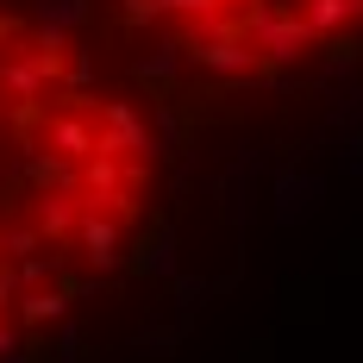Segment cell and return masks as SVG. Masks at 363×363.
Wrapping results in <instances>:
<instances>
[{
	"mask_svg": "<svg viewBox=\"0 0 363 363\" xmlns=\"http://www.w3.org/2000/svg\"><path fill=\"white\" fill-rule=\"evenodd\" d=\"M32 251H44V232H38L32 219H26V225H0V257L19 263V257H32Z\"/></svg>",
	"mask_w": 363,
	"mask_h": 363,
	"instance_id": "12",
	"label": "cell"
},
{
	"mask_svg": "<svg viewBox=\"0 0 363 363\" xmlns=\"http://www.w3.org/2000/svg\"><path fill=\"white\" fill-rule=\"evenodd\" d=\"M38 19H57V26H88V19H94V0H44V6H38Z\"/></svg>",
	"mask_w": 363,
	"mask_h": 363,
	"instance_id": "15",
	"label": "cell"
},
{
	"mask_svg": "<svg viewBox=\"0 0 363 363\" xmlns=\"http://www.w3.org/2000/svg\"><path fill=\"white\" fill-rule=\"evenodd\" d=\"M125 188V163L119 157H82V207H101L107 194H119Z\"/></svg>",
	"mask_w": 363,
	"mask_h": 363,
	"instance_id": "8",
	"label": "cell"
},
{
	"mask_svg": "<svg viewBox=\"0 0 363 363\" xmlns=\"http://www.w3.org/2000/svg\"><path fill=\"white\" fill-rule=\"evenodd\" d=\"M19 38H26V19L19 13H0V50H13Z\"/></svg>",
	"mask_w": 363,
	"mask_h": 363,
	"instance_id": "19",
	"label": "cell"
},
{
	"mask_svg": "<svg viewBox=\"0 0 363 363\" xmlns=\"http://www.w3.org/2000/svg\"><path fill=\"white\" fill-rule=\"evenodd\" d=\"M13 269H19V282H26V289H44V282H57V276H63V269H69V257L57 251V245H44V251H32V257H19V263H13Z\"/></svg>",
	"mask_w": 363,
	"mask_h": 363,
	"instance_id": "9",
	"label": "cell"
},
{
	"mask_svg": "<svg viewBox=\"0 0 363 363\" xmlns=\"http://www.w3.org/2000/svg\"><path fill=\"white\" fill-rule=\"evenodd\" d=\"M276 194H282V207H276V213H282V219H301V213H313V194H320V182H294V176H282V188H276Z\"/></svg>",
	"mask_w": 363,
	"mask_h": 363,
	"instance_id": "13",
	"label": "cell"
},
{
	"mask_svg": "<svg viewBox=\"0 0 363 363\" xmlns=\"http://www.w3.org/2000/svg\"><path fill=\"white\" fill-rule=\"evenodd\" d=\"M182 57H188V44H182V38H157V44H150V57L132 63V82L150 94V107H163V101H176V94H182Z\"/></svg>",
	"mask_w": 363,
	"mask_h": 363,
	"instance_id": "3",
	"label": "cell"
},
{
	"mask_svg": "<svg viewBox=\"0 0 363 363\" xmlns=\"http://www.w3.org/2000/svg\"><path fill=\"white\" fill-rule=\"evenodd\" d=\"M125 276H176V219L163 207L138 225V238L125 251Z\"/></svg>",
	"mask_w": 363,
	"mask_h": 363,
	"instance_id": "2",
	"label": "cell"
},
{
	"mask_svg": "<svg viewBox=\"0 0 363 363\" xmlns=\"http://www.w3.org/2000/svg\"><path fill=\"white\" fill-rule=\"evenodd\" d=\"M19 294H26V282H19V269H13V257H0V320L19 307Z\"/></svg>",
	"mask_w": 363,
	"mask_h": 363,
	"instance_id": "17",
	"label": "cell"
},
{
	"mask_svg": "<svg viewBox=\"0 0 363 363\" xmlns=\"http://www.w3.org/2000/svg\"><path fill=\"white\" fill-rule=\"evenodd\" d=\"M82 188H44L32 201V225L44 232V245H75V225H82Z\"/></svg>",
	"mask_w": 363,
	"mask_h": 363,
	"instance_id": "4",
	"label": "cell"
},
{
	"mask_svg": "<svg viewBox=\"0 0 363 363\" xmlns=\"http://www.w3.org/2000/svg\"><path fill=\"white\" fill-rule=\"evenodd\" d=\"M176 282V294H182V307H194V301H207V294L219 289V282H207V276H169Z\"/></svg>",
	"mask_w": 363,
	"mask_h": 363,
	"instance_id": "18",
	"label": "cell"
},
{
	"mask_svg": "<svg viewBox=\"0 0 363 363\" xmlns=\"http://www.w3.org/2000/svg\"><path fill=\"white\" fill-rule=\"evenodd\" d=\"M307 19H313L320 38H332V32H345L357 19V0H307Z\"/></svg>",
	"mask_w": 363,
	"mask_h": 363,
	"instance_id": "10",
	"label": "cell"
},
{
	"mask_svg": "<svg viewBox=\"0 0 363 363\" xmlns=\"http://www.w3.org/2000/svg\"><path fill=\"white\" fill-rule=\"evenodd\" d=\"M19 176L32 182V194H44V188H82V169L69 157L50 150V145H32V138H19Z\"/></svg>",
	"mask_w": 363,
	"mask_h": 363,
	"instance_id": "5",
	"label": "cell"
},
{
	"mask_svg": "<svg viewBox=\"0 0 363 363\" xmlns=\"http://www.w3.org/2000/svg\"><path fill=\"white\" fill-rule=\"evenodd\" d=\"M44 145L63 150L69 163L94 157V113H44Z\"/></svg>",
	"mask_w": 363,
	"mask_h": 363,
	"instance_id": "6",
	"label": "cell"
},
{
	"mask_svg": "<svg viewBox=\"0 0 363 363\" xmlns=\"http://www.w3.org/2000/svg\"><path fill=\"white\" fill-rule=\"evenodd\" d=\"M338 263H345V269H357V276H363V245H351V251L338 257Z\"/></svg>",
	"mask_w": 363,
	"mask_h": 363,
	"instance_id": "21",
	"label": "cell"
},
{
	"mask_svg": "<svg viewBox=\"0 0 363 363\" xmlns=\"http://www.w3.org/2000/svg\"><path fill=\"white\" fill-rule=\"evenodd\" d=\"M326 63H332V69H357V63H363V38L357 32H332L326 38Z\"/></svg>",
	"mask_w": 363,
	"mask_h": 363,
	"instance_id": "16",
	"label": "cell"
},
{
	"mask_svg": "<svg viewBox=\"0 0 363 363\" xmlns=\"http://www.w3.org/2000/svg\"><path fill=\"white\" fill-rule=\"evenodd\" d=\"M69 301H75V294L63 289V282H44V289L19 294L13 320H19V326H63V320H69Z\"/></svg>",
	"mask_w": 363,
	"mask_h": 363,
	"instance_id": "7",
	"label": "cell"
},
{
	"mask_svg": "<svg viewBox=\"0 0 363 363\" xmlns=\"http://www.w3.org/2000/svg\"><path fill=\"white\" fill-rule=\"evenodd\" d=\"M119 225H125V219L107 213V207H88V213H82V225H75V251L88 257V269H94V276H125Z\"/></svg>",
	"mask_w": 363,
	"mask_h": 363,
	"instance_id": "1",
	"label": "cell"
},
{
	"mask_svg": "<svg viewBox=\"0 0 363 363\" xmlns=\"http://www.w3.org/2000/svg\"><path fill=\"white\" fill-rule=\"evenodd\" d=\"M282 313L289 320H320V282L307 276V282H289L282 289Z\"/></svg>",
	"mask_w": 363,
	"mask_h": 363,
	"instance_id": "11",
	"label": "cell"
},
{
	"mask_svg": "<svg viewBox=\"0 0 363 363\" xmlns=\"http://www.w3.org/2000/svg\"><path fill=\"white\" fill-rule=\"evenodd\" d=\"M269 351H276V345H269V338H257V345H245V351H238V363H276Z\"/></svg>",
	"mask_w": 363,
	"mask_h": 363,
	"instance_id": "20",
	"label": "cell"
},
{
	"mask_svg": "<svg viewBox=\"0 0 363 363\" xmlns=\"http://www.w3.org/2000/svg\"><path fill=\"white\" fill-rule=\"evenodd\" d=\"M113 19H119L125 32H145V26L163 19V0H119V6H113Z\"/></svg>",
	"mask_w": 363,
	"mask_h": 363,
	"instance_id": "14",
	"label": "cell"
}]
</instances>
